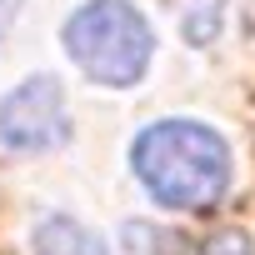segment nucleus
I'll use <instances>...</instances> for the list:
<instances>
[{
  "instance_id": "3",
  "label": "nucleus",
  "mask_w": 255,
  "mask_h": 255,
  "mask_svg": "<svg viewBox=\"0 0 255 255\" xmlns=\"http://www.w3.org/2000/svg\"><path fill=\"white\" fill-rule=\"evenodd\" d=\"M70 140V110L55 75H30L0 100V145L10 155H40Z\"/></svg>"
},
{
  "instance_id": "1",
  "label": "nucleus",
  "mask_w": 255,
  "mask_h": 255,
  "mask_svg": "<svg viewBox=\"0 0 255 255\" xmlns=\"http://www.w3.org/2000/svg\"><path fill=\"white\" fill-rule=\"evenodd\" d=\"M130 170L165 210H210L230 185V150L200 120H155L130 145Z\"/></svg>"
},
{
  "instance_id": "4",
  "label": "nucleus",
  "mask_w": 255,
  "mask_h": 255,
  "mask_svg": "<svg viewBox=\"0 0 255 255\" xmlns=\"http://www.w3.org/2000/svg\"><path fill=\"white\" fill-rule=\"evenodd\" d=\"M35 250H40V255H105V245H100L90 230H80L75 220H65V215L40 220V230H35Z\"/></svg>"
},
{
  "instance_id": "7",
  "label": "nucleus",
  "mask_w": 255,
  "mask_h": 255,
  "mask_svg": "<svg viewBox=\"0 0 255 255\" xmlns=\"http://www.w3.org/2000/svg\"><path fill=\"white\" fill-rule=\"evenodd\" d=\"M15 10H20V0H0V40H5V30H10Z\"/></svg>"
},
{
  "instance_id": "2",
  "label": "nucleus",
  "mask_w": 255,
  "mask_h": 255,
  "mask_svg": "<svg viewBox=\"0 0 255 255\" xmlns=\"http://www.w3.org/2000/svg\"><path fill=\"white\" fill-rule=\"evenodd\" d=\"M70 60L100 85H135L155 55V30L130 0H85L65 20Z\"/></svg>"
},
{
  "instance_id": "6",
  "label": "nucleus",
  "mask_w": 255,
  "mask_h": 255,
  "mask_svg": "<svg viewBox=\"0 0 255 255\" xmlns=\"http://www.w3.org/2000/svg\"><path fill=\"white\" fill-rule=\"evenodd\" d=\"M200 255H255V250H250V240H245L240 230H220L215 240H205Z\"/></svg>"
},
{
  "instance_id": "5",
  "label": "nucleus",
  "mask_w": 255,
  "mask_h": 255,
  "mask_svg": "<svg viewBox=\"0 0 255 255\" xmlns=\"http://www.w3.org/2000/svg\"><path fill=\"white\" fill-rule=\"evenodd\" d=\"M220 10H225V0H185L180 5V30L190 45H205L215 30H220Z\"/></svg>"
}]
</instances>
